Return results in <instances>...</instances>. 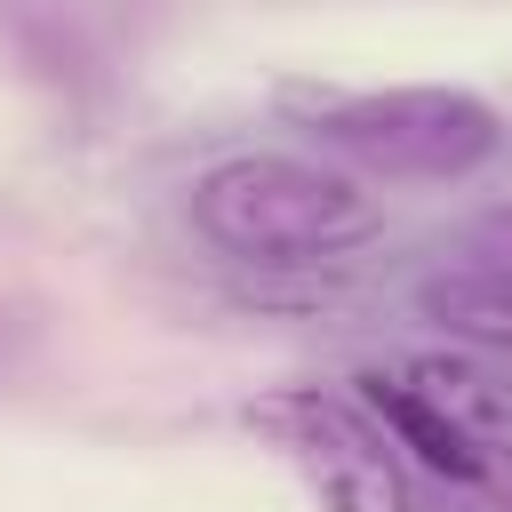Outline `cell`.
Returning <instances> with one entry per match:
<instances>
[{
  "label": "cell",
  "mask_w": 512,
  "mask_h": 512,
  "mask_svg": "<svg viewBox=\"0 0 512 512\" xmlns=\"http://www.w3.org/2000/svg\"><path fill=\"white\" fill-rule=\"evenodd\" d=\"M272 104L320 152H336L344 168L384 176V184H456L504 152V112L448 80H408V88L280 80Z\"/></svg>",
  "instance_id": "6da1fadb"
},
{
  "label": "cell",
  "mask_w": 512,
  "mask_h": 512,
  "mask_svg": "<svg viewBox=\"0 0 512 512\" xmlns=\"http://www.w3.org/2000/svg\"><path fill=\"white\" fill-rule=\"evenodd\" d=\"M352 392L432 480L512 488V376L480 352H408L392 368H360Z\"/></svg>",
  "instance_id": "3957f363"
},
{
  "label": "cell",
  "mask_w": 512,
  "mask_h": 512,
  "mask_svg": "<svg viewBox=\"0 0 512 512\" xmlns=\"http://www.w3.org/2000/svg\"><path fill=\"white\" fill-rule=\"evenodd\" d=\"M248 432L304 480V496H312L320 512H416V496H408V456H400L392 432L360 408V392L280 384V392L248 400Z\"/></svg>",
  "instance_id": "277c9868"
},
{
  "label": "cell",
  "mask_w": 512,
  "mask_h": 512,
  "mask_svg": "<svg viewBox=\"0 0 512 512\" xmlns=\"http://www.w3.org/2000/svg\"><path fill=\"white\" fill-rule=\"evenodd\" d=\"M464 248H472V256H496V264L512 272V200H504V208H480L472 232H464Z\"/></svg>",
  "instance_id": "8992f818"
},
{
  "label": "cell",
  "mask_w": 512,
  "mask_h": 512,
  "mask_svg": "<svg viewBox=\"0 0 512 512\" xmlns=\"http://www.w3.org/2000/svg\"><path fill=\"white\" fill-rule=\"evenodd\" d=\"M384 208L360 176L296 152H232L192 176V232L256 272H296L328 264L360 240H376Z\"/></svg>",
  "instance_id": "7a4b0ae2"
},
{
  "label": "cell",
  "mask_w": 512,
  "mask_h": 512,
  "mask_svg": "<svg viewBox=\"0 0 512 512\" xmlns=\"http://www.w3.org/2000/svg\"><path fill=\"white\" fill-rule=\"evenodd\" d=\"M416 312L432 320V328H448L464 352H512V272L496 264V256H448V264H432L424 280H416Z\"/></svg>",
  "instance_id": "5b68a950"
}]
</instances>
